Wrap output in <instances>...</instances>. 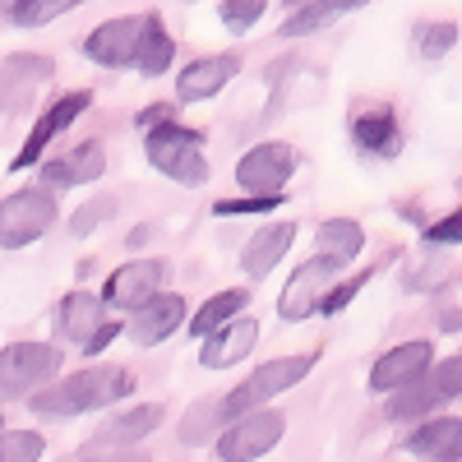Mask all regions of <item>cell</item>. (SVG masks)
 <instances>
[{
    "label": "cell",
    "mask_w": 462,
    "mask_h": 462,
    "mask_svg": "<svg viewBox=\"0 0 462 462\" xmlns=\"http://www.w3.org/2000/svg\"><path fill=\"white\" fill-rule=\"evenodd\" d=\"M134 393V374L125 365H88V370H74L65 379H51L42 389H32L28 407L37 416H84V411H97V407H111Z\"/></svg>",
    "instance_id": "1"
},
{
    "label": "cell",
    "mask_w": 462,
    "mask_h": 462,
    "mask_svg": "<svg viewBox=\"0 0 462 462\" xmlns=\"http://www.w3.org/2000/svg\"><path fill=\"white\" fill-rule=\"evenodd\" d=\"M143 152H148V162L158 167L162 176H171L176 185H204L208 180V158L199 148V130L176 125L171 116L158 121V125H148Z\"/></svg>",
    "instance_id": "2"
},
{
    "label": "cell",
    "mask_w": 462,
    "mask_h": 462,
    "mask_svg": "<svg viewBox=\"0 0 462 462\" xmlns=\"http://www.w3.org/2000/svg\"><path fill=\"white\" fill-rule=\"evenodd\" d=\"M287 435V416L278 407H250V411H236L226 420V430H217V457L226 462H250V457H263L273 453L278 439Z\"/></svg>",
    "instance_id": "3"
},
{
    "label": "cell",
    "mask_w": 462,
    "mask_h": 462,
    "mask_svg": "<svg viewBox=\"0 0 462 462\" xmlns=\"http://www.w3.org/2000/svg\"><path fill=\"white\" fill-rule=\"evenodd\" d=\"M60 374V346L51 342H10L0 346V402L23 398Z\"/></svg>",
    "instance_id": "4"
},
{
    "label": "cell",
    "mask_w": 462,
    "mask_h": 462,
    "mask_svg": "<svg viewBox=\"0 0 462 462\" xmlns=\"http://www.w3.org/2000/svg\"><path fill=\"white\" fill-rule=\"evenodd\" d=\"M310 365H315V356H278V361H263L250 379H241L236 389L222 398L226 420L236 416V411H250V407H263V402L282 398L287 389H296V383L310 374Z\"/></svg>",
    "instance_id": "5"
},
{
    "label": "cell",
    "mask_w": 462,
    "mask_h": 462,
    "mask_svg": "<svg viewBox=\"0 0 462 462\" xmlns=\"http://www.w3.org/2000/svg\"><path fill=\"white\" fill-rule=\"evenodd\" d=\"M56 226V195L42 189H19L0 204V245L5 250H23L32 241H42Z\"/></svg>",
    "instance_id": "6"
},
{
    "label": "cell",
    "mask_w": 462,
    "mask_h": 462,
    "mask_svg": "<svg viewBox=\"0 0 462 462\" xmlns=\"http://www.w3.org/2000/svg\"><path fill=\"white\" fill-rule=\"evenodd\" d=\"M162 416H167V407H162V402H134V407H125L121 416H111L106 426L97 430V439H88V444L79 448V457L125 453V448H134L139 439H148L152 430H158V426H162Z\"/></svg>",
    "instance_id": "7"
},
{
    "label": "cell",
    "mask_w": 462,
    "mask_h": 462,
    "mask_svg": "<svg viewBox=\"0 0 462 462\" xmlns=\"http://www.w3.org/2000/svg\"><path fill=\"white\" fill-rule=\"evenodd\" d=\"M342 273V263L337 259H328V254H315V259H305L296 273L287 278V287H282V296H278V315L287 319V324H296V319H310L315 315V305H319V296L328 291V282Z\"/></svg>",
    "instance_id": "8"
},
{
    "label": "cell",
    "mask_w": 462,
    "mask_h": 462,
    "mask_svg": "<svg viewBox=\"0 0 462 462\" xmlns=\"http://www.w3.org/2000/svg\"><path fill=\"white\" fill-rule=\"evenodd\" d=\"M88 102H93V93L88 88H74V93H65V97H56L42 116H37V125L28 130V143L19 148V158H14V171H28V167H37L42 162V152L51 148V139L56 134H65L79 116L88 111Z\"/></svg>",
    "instance_id": "9"
},
{
    "label": "cell",
    "mask_w": 462,
    "mask_h": 462,
    "mask_svg": "<svg viewBox=\"0 0 462 462\" xmlns=\"http://www.w3.org/2000/svg\"><path fill=\"white\" fill-rule=\"evenodd\" d=\"M291 171H296V152L278 139H268V143H254L250 152H241L236 185L245 189V195H278Z\"/></svg>",
    "instance_id": "10"
},
{
    "label": "cell",
    "mask_w": 462,
    "mask_h": 462,
    "mask_svg": "<svg viewBox=\"0 0 462 462\" xmlns=\"http://www.w3.org/2000/svg\"><path fill=\"white\" fill-rule=\"evenodd\" d=\"M430 361H435L430 337L398 342V346H389V352L374 361V370H370V389H374V393H393V389H402V383H416L420 374L430 370Z\"/></svg>",
    "instance_id": "11"
},
{
    "label": "cell",
    "mask_w": 462,
    "mask_h": 462,
    "mask_svg": "<svg viewBox=\"0 0 462 462\" xmlns=\"http://www.w3.org/2000/svg\"><path fill=\"white\" fill-rule=\"evenodd\" d=\"M143 23L148 14H125V19H106L102 28H93L84 37V56L93 65H106V69H125L134 60V47L143 37Z\"/></svg>",
    "instance_id": "12"
},
{
    "label": "cell",
    "mask_w": 462,
    "mask_h": 462,
    "mask_svg": "<svg viewBox=\"0 0 462 462\" xmlns=\"http://www.w3.org/2000/svg\"><path fill=\"white\" fill-rule=\"evenodd\" d=\"M162 287H167V259H130V263H121L106 278L102 300L116 305V310H134V305H143L152 291H162Z\"/></svg>",
    "instance_id": "13"
},
{
    "label": "cell",
    "mask_w": 462,
    "mask_h": 462,
    "mask_svg": "<svg viewBox=\"0 0 462 462\" xmlns=\"http://www.w3.org/2000/svg\"><path fill=\"white\" fill-rule=\"evenodd\" d=\"M130 337L139 342V346H158V342H167L176 328H185V300H180V291H152L143 305H134L130 310Z\"/></svg>",
    "instance_id": "14"
},
{
    "label": "cell",
    "mask_w": 462,
    "mask_h": 462,
    "mask_svg": "<svg viewBox=\"0 0 462 462\" xmlns=\"http://www.w3.org/2000/svg\"><path fill=\"white\" fill-rule=\"evenodd\" d=\"M199 342H204V365H208V370H231L236 361H245V356L254 352L259 324L241 310V315H231L222 328H213V333L199 337Z\"/></svg>",
    "instance_id": "15"
},
{
    "label": "cell",
    "mask_w": 462,
    "mask_h": 462,
    "mask_svg": "<svg viewBox=\"0 0 462 462\" xmlns=\"http://www.w3.org/2000/svg\"><path fill=\"white\" fill-rule=\"evenodd\" d=\"M236 69H241V56H231V51L199 56L195 65H185L176 74V97L180 102H208V97H217L231 84V74H236Z\"/></svg>",
    "instance_id": "16"
},
{
    "label": "cell",
    "mask_w": 462,
    "mask_h": 462,
    "mask_svg": "<svg viewBox=\"0 0 462 462\" xmlns=\"http://www.w3.org/2000/svg\"><path fill=\"white\" fill-rule=\"evenodd\" d=\"M291 241H296V222L291 217L259 226L254 236L245 241V250H241V273L245 278H268L278 268V259L291 250Z\"/></svg>",
    "instance_id": "17"
},
{
    "label": "cell",
    "mask_w": 462,
    "mask_h": 462,
    "mask_svg": "<svg viewBox=\"0 0 462 462\" xmlns=\"http://www.w3.org/2000/svg\"><path fill=\"white\" fill-rule=\"evenodd\" d=\"M106 171V148L97 139L79 143L74 152H65V158H51L42 162V185L47 189H69V185H88Z\"/></svg>",
    "instance_id": "18"
},
{
    "label": "cell",
    "mask_w": 462,
    "mask_h": 462,
    "mask_svg": "<svg viewBox=\"0 0 462 462\" xmlns=\"http://www.w3.org/2000/svg\"><path fill=\"white\" fill-rule=\"evenodd\" d=\"M407 453H416V457H439V462H457V457H462V420H453V416L426 420V416H420V426L407 435Z\"/></svg>",
    "instance_id": "19"
},
{
    "label": "cell",
    "mask_w": 462,
    "mask_h": 462,
    "mask_svg": "<svg viewBox=\"0 0 462 462\" xmlns=\"http://www.w3.org/2000/svg\"><path fill=\"white\" fill-rule=\"evenodd\" d=\"M106 319V300L97 291H69L60 305H56V333L65 342H84L97 324Z\"/></svg>",
    "instance_id": "20"
},
{
    "label": "cell",
    "mask_w": 462,
    "mask_h": 462,
    "mask_svg": "<svg viewBox=\"0 0 462 462\" xmlns=\"http://www.w3.org/2000/svg\"><path fill=\"white\" fill-rule=\"evenodd\" d=\"M352 139H356L365 152H374V158H393V152L402 148L398 116H393L389 106H370V111H361L356 121H352Z\"/></svg>",
    "instance_id": "21"
},
{
    "label": "cell",
    "mask_w": 462,
    "mask_h": 462,
    "mask_svg": "<svg viewBox=\"0 0 462 462\" xmlns=\"http://www.w3.org/2000/svg\"><path fill=\"white\" fill-rule=\"evenodd\" d=\"M315 245H319V254L352 268V259H361V250H365V226L352 217H324L315 226Z\"/></svg>",
    "instance_id": "22"
},
{
    "label": "cell",
    "mask_w": 462,
    "mask_h": 462,
    "mask_svg": "<svg viewBox=\"0 0 462 462\" xmlns=\"http://www.w3.org/2000/svg\"><path fill=\"white\" fill-rule=\"evenodd\" d=\"M171 60H176V37L162 28L158 14H148L143 37H139V47H134V60H130V65H139V74H148V79H158V74H167Z\"/></svg>",
    "instance_id": "23"
},
{
    "label": "cell",
    "mask_w": 462,
    "mask_h": 462,
    "mask_svg": "<svg viewBox=\"0 0 462 462\" xmlns=\"http://www.w3.org/2000/svg\"><path fill=\"white\" fill-rule=\"evenodd\" d=\"M365 5V0H305V5L291 10V19L282 23V37H305V32H319L328 28L333 19H342L346 10Z\"/></svg>",
    "instance_id": "24"
},
{
    "label": "cell",
    "mask_w": 462,
    "mask_h": 462,
    "mask_svg": "<svg viewBox=\"0 0 462 462\" xmlns=\"http://www.w3.org/2000/svg\"><path fill=\"white\" fill-rule=\"evenodd\" d=\"M448 398L435 389V383L420 374L416 383H402V389H393L389 398V420H420V416H430L435 407H444Z\"/></svg>",
    "instance_id": "25"
},
{
    "label": "cell",
    "mask_w": 462,
    "mask_h": 462,
    "mask_svg": "<svg viewBox=\"0 0 462 462\" xmlns=\"http://www.w3.org/2000/svg\"><path fill=\"white\" fill-rule=\"evenodd\" d=\"M245 300H250V291L245 287H231V291H217V296H208L199 310H195V319H189L185 328H189V337H208L213 328H222L231 315H241L245 310Z\"/></svg>",
    "instance_id": "26"
},
{
    "label": "cell",
    "mask_w": 462,
    "mask_h": 462,
    "mask_svg": "<svg viewBox=\"0 0 462 462\" xmlns=\"http://www.w3.org/2000/svg\"><path fill=\"white\" fill-rule=\"evenodd\" d=\"M222 420H226L222 398H213V402H195V407L185 411V420H180V444H185V448H195V444L213 439Z\"/></svg>",
    "instance_id": "27"
},
{
    "label": "cell",
    "mask_w": 462,
    "mask_h": 462,
    "mask_svg": "<svg viewBox=\"0 0 462 462\" xmlns=\"http://www.w3.org/2000/svg\"><path fill=\"white\" fill-rule=\"evenodd\" d=\"M74 5H84V0H14V5L5 10L19 28H42V23H51V19H60V14H69Z\"/></svg>",
    "instance_id": "28"
},
{
    "label": "cell",
    "mask_w": 462,
    "mask_h": 462,
    "mask_svg": "<svg viewBox=\"0 0 462 462\" xmlns=\"http://www.w3.org/2000/svg\"><path fill=\"white\" fill-rule=\"evenodd\" d=\"M47 453V439L37 430H5L0 426V462H37Z\"/></svg>",
    "instance_id": "29"
},
{
    "label": "cell",
    "mask_w": 462,
    "mask_h": 462,
    "mask_svg": "<svg viewBox=\"0 0 462 462\" xmlns=\"http://www.w3.org/2000/svg\"><path fill=\"white\" fill-rule=\"evenodd\" d=\"M287 204V195H236V199H217L213 217H254V213H278Z\"/></svg>",
    "instance_id": "30"
},
{
    "label": "cell",
    "mask_w": 462,
    "mask_h": 462,
    "mask_svg": "<svg viewBox=\"0 0 462 462\" xmlns=\"http://www.w3.org/2000/svg\"><path fill=\"white\" fill-rule=\"evenodd\" d=\"M453 42H457V23H448V19L416 28V51L426 56V60H444L453 51Z\"/></svg>",
    "instance_id": "31"
},
{
    "label": "cell",
    "mask_w": 462,
    "mask_h": 462,
    "mask_svg": "<svg viewBox=\"0 0 462 462\" xmlns=\"http://www.w3.org/2000/svg\"><path fill=\"white\" fill-rule=\"evenodd\" d=\"M263 10H268V0H222L217 5V19H222V28L226 32H250L259 19H263Z\"/></svg>",
    "instance_id": "32"
},
{
    "label": "cell",
    "mask_w": 462,
    "mask_h": 462,
    "mask_svg": "<svg viewBox=\"0 0 462 462\" xmlns=\"http://www.w3.org/2000/svg\"><path fill=\"white\" fill-rule=\"evenodd\" d=\"M370 278H374V268H361L356 278H346V282H337L333 291H324V296H319V305H315V310H319V315H337V310H342L346 300H356V291H361V287H365Z\"/></svg>",
    "instance_id": "33"
},
{
    "label": "cell",
    "mask_w": 462,
    "mask_h": 462,
    "mask_svg": "<svg viewBox=\"0 0 462 462\" xmlns=\"http://www.w3.org/2000/svg\"><path fill=\"white\" fill-rule=\"evenodd\" d=\"M426 379L435 383V389L453 402L457 393H462V356H444V361H430V370H426Z\"/></svg>",
    "instance_id": "34"
},
{
    "label": "cell",
    "mask_w": 462,
    "mask_h": 462,
    "mask_svg": "<svg viewBox=\"0 0 462 462\" xmlns=\"http://www.w3.org/2000/svg\"><path fill=\"white\" fill-rule=\"evenodd\" d=\"M111 213H116V199H93V204H84L79 213L69 217V231H74V236H88V231L102 226Z\"/></svg>",
    "instance_id": "35"
},
{
    "label": "cell",
    "mask_w": 462,
    "mask_h": 462,
    "mask_svg": "<svg viewBox=\"0 0 462 462\" xmlns=\"http://www.w3.org/2000/svg\"><path fill=\"white\" fill-rule=\"evenodd\" d=\"M462 236V213H444L435 226H426V245H457Z\"/></svg>",
    "instance_id": "36"
},
{
    "label": "cell",
    "mask_w": 462,
    "mask_h": 462,
    "mask_svg": "<svg viewBox=\"0 0 462 462\" xmlns=\"http://www.w3.org/2000/svg\"><path fill=\"white\" fill-rule=\"evenodd\" d=\"M116 333H121V324H116V319H102V324H97V328H93V333H88V337L79 342V346H84V352H88V361L106 352V342H111Z\"/></svg>",
    "instance_id": "37"
},
{
    "label": "cell",
    "mask_w": 462,
    "mask_h": 462,
    "mask_svg": "<svg viewBox=\"0 0 462 462\" xmlns=\"http://www.w3.org/2000/svg\"><path fill=\"white\" fill-rule=\"evenodd\" d=\"M171 111H176V106H171V102H162V106H148V111H143V116H139V125H143V130H148V125H158V121H167V116H171Z\"/></svg>",
    "instance_id": "38"
},
{
    "label": "cell",
    "mask_w": 462,
    "mask_h": 462,
    "mask_svg": "<svg viewBox=\"0 0 462 462\" xmlns=\"http://www.w3.org/2000/svg\"><path fill=\"white\" fill-rule=\"evenodd\" d=\"M10 5H14V0H0V14H5V10H10Z\"/></svg>",
    "instance_id": "39"
},
{
    "label": "cell",
    "mask_w": 462,
    "mask_h": 462,
    "mask_svg": "<svg viewBox=\"0 0 462 462\" xmlns=\"http://www.w3.org/2000/svg\"><path fill=\"white\" fill-rule=\"evenodd\" d=\"M287 5H291V10H296V5H305V0H287Z\"/></svg>",
    "instance_id": "40"
},
{
    "label": "cell",
    "mask_w": 462,
    "mask_h": 462,
    "mask_svg": "<svg viewBox=\"0 0 462 462\" xmlns=\"http://www.w3.org/2000/svg\"><path fill=\"white\" fill-rule=\"evenodd\" d=\"M0 426H5V416H0Z\"/></svg>",
    "instance_id": "41"
}]
</instances>
